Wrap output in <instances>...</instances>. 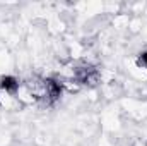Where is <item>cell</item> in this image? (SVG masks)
Returning a JSON list of instances; mask_svg holds the SVG:
<instances>
[{"instance_id":"3957f363","label":"cell","mask_w":147,"mask_h":146,"mask_svg":"<svg viewBox=\"0 0 147 146\" xmlns=\"http://www.w3.org/2000/svg\"><path fill=\"white\" fill-rule=\"evenodd\" d=\"M137 64H139V67H144V69L147 71V52H140V53H139Z\"/></svg>"},{"instance_id":"6da1fadb","label":"cell","mask_w":147,"mask_h":146,"mask_svg":"<svg viewBox=\"0 0 147 146\" xmlns=\"http://www.w3.org/2000/svg\"><path fill=\"white\" fill-rule=\"evenodd\" d=\"M99 79V74H98V69L92 67V65H84V67H79L75 69V81L79 84H96Z\"/></svg>"},{"instance_id":"7a4b0ae2","label":"cell","mask_w":147,"mask_h":146,"mask_svg":"<svg viewBox=\"0 0 147 146\" xmlns=\"http://www.w3.org/2000/svg\"><path fill=\"white\" fill-rule=\"evenodd\" d=\"M19 88H21V83L17 77H14V76H2L0 77V89L2 91H5L9 95H16L19 91Z\"/></svg>"}]
</instances>
